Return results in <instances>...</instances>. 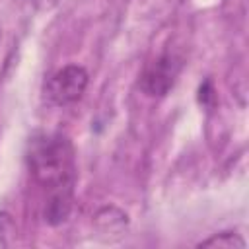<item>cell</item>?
<instances>
[{
  "instance_id": "1",
  "label": "cell",
  "mask_w": 249,
  "mask_h": 249,
  "mask_svg": "<svg viewBox=\"0 0 249 249\" xmlns=\"http://www.w3.org/2000/svg\"><path fill=\"white\" fill-rule=\"evenodd\" d=\"M27 165L47 193H74L76 160L72 142L64 134H33L27 144Z\"/></svg>"
},
{
  "instance_id": "2",
  "label": "cell",
  "mask_w": 249,
  "mask_h": 249,
  "mask_svg": "<svg viewBox=\"0 0 249 249\" xmlns=\"http://www.w3.org/2000/svg\"><path fill=\"white\" fill-rule=\"evenodd\" d=\"M89 76L86 72V68L78 66V64H68L60 70H56L45 84V95L49 97L51 103L54 105H70L76 103L86 88H88Z\"/></svg>"
},
{
  "instance_id": "3",
  "label": "cell",
  "mask_w": 249,
  "mask_h": 249,
  "mask_svg": "<svg viewBox=\"0 0 249 249\" xmlns=\"http://www.w3.org/2000/svg\"><path fill=\"white\" fill-rule=\"evenodd\" d=\"M181 58L177 54L165 53L146 66L140 76V89L150 97H163L175 86L181 72Z\"/></svg>"
},
{
  "instance_id": "4",
  "label": "cell",
  "mask_w": 249,
  "mask_h": 249,
  "mask_svg": "<svg viewBox=\"0 0 249 249\" xmlns=\"http://www.w3.org/2000/svg\"><path fill=\"white\" fill-rule=\"evenodd\" d=\"M74 193H49L43 208V218L51 226H58L68 220L72 210Z\"/></svg>"
},
{
  "instance_id": "5",
  "label": "cell",
  "mask_w": 249,
  "mask_h": 249,
  "mask_svg": "<svg viewBox=\"0 0 249 249\" xmlns=\"http://www.w3.org/2000/svg\"><path fill=\"white\" fill-rule=\"evenodd\" d=\"M198 247H222V249H245V241L233 231L216 233L198 243Z\"/></svg>"
},
{
  "instance_id": "6",
  "label": "cell",
  "mask_w": 249,
  "mask_h": 249,
  "mask_svg": "<svg viewBox=\"0 0 249 249\" xmlns=\"http://www.w3.org/2000/svg\"><path fill=\"white\" fill-rule=\"evenodd\" d=\"M214 99H216V95H214L212 82H210V80H206V82H204V84L198 88V101H200L202 105L210 107V105L214 103Z\"/></svg>"
},
{
  "instance_id": "7",
  "label": "cell",
  "mask_w": 249,
  "mask_h": 249,
  "mask_svg": "<svg viewBox=\"0 0 249 249\" xmlns=\"http://www.w3.org/2000/svg\"><path fill=\"white\" fill-rule=\"evenodd\" d=\"M58 2H60V0H31L33 8H35L37 12H49V10H53Z\"/></svg>"
}]
</instances>
